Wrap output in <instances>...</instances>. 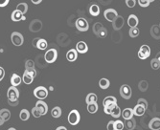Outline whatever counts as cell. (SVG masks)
<instances>
[{
    "instance_id": "d6a6232c",
    "label": "cell",
    "mask_w": 160,
    "mask_h": 130,
    "mask_svg": "<svg viewBox=\"0 0 160 130\" xmlns=\"http://www.w3.org/2000/svg\"><path fill=\"white\" fill-rule=\"evenodd\" d=\"M87 111L91 114H94L98 111V104H97V103L87 104Z\"/></svg>"
},
{
    "instance_id": "f546056e",
    "label": "cell",
    "mask_w": 160,
    "mask_h": 130,
    "mask_svg": "<svg viewBox=\"0 0 160 130\" xmlns=\"http://www.w3.org/2000/svg\"><path fill=\"white\" fill-rule=\"evenodd\" d=\"M109 85H110V82H109V80L108 79H101L99 80V86L102 88V89H108L109 87Z\"/></svg>"
},
{
    "instance_id": "680465c9",
    "label": "cell",
    "mask_w": 160,
    "mask_h": 130,
    "mask_svg": "<svg viewBox=\"0 0 160 130\" xmlns=\"http://www.w3.org/2000/svg\"><path fill=\"white\" fill-rule=\"evenodd\" d=\"M8 130H16V128H13V127H11V128H9Z\"/></svg>"
},
{
    "instance_id": "d590c367",
    "label": "cell",
    "mask_w": 160,
    "mask_h": 130,
    "mask_svg": "<svg viewBox=\"0 0 160 130\" xmlns=\"http://www.w3.org/2000/svg\"><path fill=\"white\" fill-rule=\"evenodd\" d=\"M138 87H139L140 91H142V92H146L147 89H148V82L146 80H141L138 84Z\"/></svg>"
},
{
    "instance_id": "d4e9b609",
    "label": "cell",
    "mask_w": 160,
    "mask_h": 130,
    "mask_svg": "<svg viewBox=\"0 0 160 130\" xmlns=\"http://www.w3.org/2000/svg\"><path fill=\"white\" fill-rule=\"evenodd\" d=\"M97 100H98V98H97V95L94 94V93H89L88 95L86 96L85 98V102L87 104L89 103H97Z\"/></svg>"
},
{
    "instance_id": "4316f807",
    "label": "cell",
    "mask_w": 160,
    "mask_h": 130,
    "mask_svg": "<svg viewBox=\"0 0 160 130\" xmlns=\"http://www.w3.org/2000/svg\"><path fill=\"white\" fill-rule=\"evenodd\" d=\"M121 114H122V111H121V109H120V107L118 106V105L116 104L115 106L112 108V110H111L110 115L113 118H119V117H121Z\"/></svg>"
},
{
    "instance_id": "8992f818",
    "label": "cell",
    "mask_w": 160,
    "mask_h": 130,
    "mask_svg": "<svg viewBox=\"0 0 160 130\" xmlns=\"http://www.w3.org/2000/svg\"><path fill=\"white\" fill-rule=\"evenodd\" d=\"M120 95L121 97L125 100H129L132 98V88L129 87L128 84H124L120 87Z\"/></svg>"
},
{
    "instance_id": "cb8c5ba5",
    "label": "cell",
    "mask_w": 160,
    "mask_h": 130,
    "mask_svg": "<svg viewBox=\"0 0 160 130\" xmlns=\"http://www.w3.org/2000/svg\"><path fill=\"white\" fill-rule=\"evenodd\" d=\"M0 117H1L4 122H8L10 119H11V112L8 109H1L0 110Z\"/></svg>"
},
{
    "instance_id": "f6af8a7d",
    "label": "cell",
    "mask_w": 160,
    "mask_h": 130,
    "mask_svg": "<svg viewBox=\"0 0 160 130\" xmlns=\"http://www.w3.org/2000/svg\"><path fill=\"white\" fill-rule=\"evenodd\" d=\"M126 4L129 8H134L136 4V0H126Z\"/></svg>"
},
{
    "instance_id": "484cf974",
    "label": "cell",
    "mask_w": 160,
    "mask_h": 130,
    "mask_svg": "<svg viewBox=\"0 0 160 130\" xmlns=\"http://www.w3.org/2000/svg\"><path fill=\"white\" fill-rule=\"evenodd\" d=\"M135 126H136V122H135V120L133 118L130 120H127L125 123V126L127 127L128 130H133Z\"/></svg>"
},
{
    "instance_id": "681fc988",
    "label": "cell",
    "mask_w": 160,
    "mask_h": 130,
    "mask_svg": "<svg viewBox=\"0 0 160 130\" xmlns=\"http://www.w3.org/2000/svg\"><path fill=\"white\" fill-rule=\"evenodd\" d=\"M10 0H0V7H5L9 4Z\"/></svg>"
},
{
    "instance_id": "5bb4252c",
    "label": "cell",
    "mask_w": 160,
    "mask_h": 130,
    "mask_svg": "<svg viewBox=\"0 0 160 130\" xmlns=\"http://www.w3.org/2000/svg\"><path fill=\"white\" fill-rule=\"evenodd\" d=\"M76 50L80 54H85L88 51V47H87V44L84 41H79L76 45Z\"/></svg>"
},
{
    "instance_id": "3957f363",
    "label": "cell",
    "mask_w": 160,
    "mask_h": 130,
    "mask_svg": "<svg viewBox=\"0 0 160 130\" xmlns=\"http://www.w3.org/2000/svg\"><path fill=\"white\" fill-rule=\"evenodd\" d=\"M58 57V52L56 49H49L47 50L44 55V60L47 63H53L57 60Z\"/></svg>"
},
{
    "instance_id": "9a60e30c",
    "label": "cell",
    "mask_w": 160,
    "mask_h": 130,
    "mask_svg": "<svg viewBox=\"0 0 160 130\" xmlns=\"http://www.w3.org/2000/svg\"><path fill=\"white\" fill-rule=\"evenodd\" d=\"M77 59H78V52L76 49H71L66 53V59L68 61L73 62Z\"/></svg>"
},
{
    "instance_id": "bcb514c9",
    "label": "cell",
    "mask_w": 160,
    "mask_h": 130,
    "mask_svg": "<svg viewBox=\"0 0 160 130\" xmlns=\"http://www.w3.org/2000/svg\"><path fill=\"white\" fill-rule=\"evenodd\" d=\"M138 3H139L140 6L144 7V8L148 7L149 5H150V1H149V0H138Z\"/></svg>"
},
{
    "instance_id": "ab89813d",
    "label": "cell",
    "mask_w": 160,
    "mask_h": 130,
    "mask_svg": "<svg viewBox=\"0 0 160 130\" xmlns=\"http://www.w3.org/2000/svg\"><path fill=\"white\" fill-rule=\"evenodd\" d=\"M24 73H26V74H28V75H30L32 78H34L35 79L36 77H37V70L35 69V68H33V69H26L25 70V72Z\"/></svg>"
},
{
    "instance_id": "f907efd6",
    "label": "cell",
    "mask_w": 160,
    "mask_h": 130,
    "mask_svg": "<svg viewBox=\"0 0 160 130\" xmlns=\"http://www.w3.org/2000/svg\"><path fill=\"white\" fill-rule=\"evenodd\" d=\"M5 77V70L0 66V81H1Z\"/></svg>"
},
{
    "instance_id": "91938a15",
    "label": "cell",
    "mask_w": 160,
    "mask_h": 130,
    "mask_svg": "<svg viewBox=\"0 0 160 130\" xmlns=\"http://www.w3.org/2000/svg\"><path fill=\"white\" fill-rule=\"evenodd\" d=\"M149 1H150V3H151V2H153L154 0H149Z\"/></svg>"
},
{
    "instance_id": "9f6ffc18",
    "label": "cell",
    "mask_w": 160,
    "mask_h": 130,
    "mask_svg": "<svg viewBox=\"0 0 160 130\" xmlns=\"http://www.w3.org/2000/svg\"><path fill=\"white\" fill-rule=\"evenodd\" d=\"M4 123H5V122H4V120H3L1 117H0V126H3V124H4Z\"/></svg>"
},
{
    "instance_id": "e0dca14e",
    "label": "cell",
    "mask_w": 160,
    "mask_h": 130,
    "mask_svg": "<svg viewBox=\"0 0 160 130\" xmlns=\"http://www.w3.org/2000/svg\"><path fill=\"white\" fill-rule=\"evenodd\" d=\"M12 20L14 21V22H18L20 20H25V17H24V14H22L19 11H17V10H14V11L12 13Z\"/></svg>"
},
{
    "instance_id": "b9f144b4",
    "label": "cell",
    "mask_w": 160,
    "mask_h": 130,
    "mask_svg": "<svg viewBox=\"0 0 160 130\" xmlns=\"http://www.w3.org/2000/svg\"><path fill=\"white\" fill-rule=\"evenodd\" d=\"M106 36H108V31H106V29L104 27L103 29H102V30L99 32V33H98V37H101V38H105Z\"/></svg>"
},
{
    "instance_id": "7bdbcfd3",
    "label": "cell",
    "mask_w": 160,
    "mask_h": 130,
    "mask_svg": "<svg viewBox=\"0 0 160 130\" xmlns=\"http://www.w3.org/2000/svg\"><path fill=\"white\" fill-rule=\"evenodd\" d=\"M137 104L142 105V106H143L145 109L148 108V102H147V100H145V99H139L138 102H137Z\"/></svg>"
},
{
    "instance_id": "4fadbf2b",
    "label": "cell",
    "mask_w": 160,
    "mask_h": 130,
    "mask_svg": "<svg viewBox=\"0 0 160 130\" xmlns=\"http://www.w3.org/2000/svg\"><path fill=\"white\" fill-rule=\"evenodd\" d=\"M123 26H124V17L118 16L117 18H116L115 20L112 22V27H113V29L115 31H118Z\"/></svg>"
},
{
    "instance_id": "7dc6e473",
    "label": "cell",
    "mask_w": 160,
    "mask_h": 130,
    "mask_svg": "<svg viewBox=\"0 0 160 130\" xmlns=\"http://www.w3.org/2000/svg\"><path fill=\"white\" fill-rule=\"evenodd\" d=\"M106 128H108V130H115V122L109 121L108 126H106Z\"/></svg>"
},
{
    "instance_id": "83f0119b",
    "label": "cell",
    "mask_w": 160,
    "mask_h": 130,
    "mask_svg": "<svg viewBox=\"0 0 160 130\" xmlns=\"http://www.w3.org/2000/svg\"><path fill=\"white\" fill-rule=\"evenodd\" d=\"M51 116L53 118H55V119L60 118L61 116V108L59 107V106L54 107L52 109V111H51Z\"/></svg>"
},
{
    "instance_id": "d6986e66",
    "label": "cell",
    "mask_w": 160,
    "mask_h": 130,
    "mask_svg": "<svg viewBox=\"0 0 160 130\" xmlns=\"http://www.w3.org/2000/svg\"><path fill=\"white\" fill-rule=\"evenodd\" d=\"M122 117L127 121V120H130V119H132L133 116H134V114H133V109L132 108H125L123 110V112H122Z\"/></svg>"
},
{
    "instance_id": "ba28073f",
    "label": "cell",
    "mask_w": 160,
    "mask_h": 130,
    "mask_svg": "<svg viewBox=\"0 0 160 130\" xmlns=\"http://www.w3.org/2000/svg\"><path fill=\"white\" fill-rule=\"evenodd\" d=\"M151 55V48L148 45H142L138 52V57L140 59H146Z\"/></svg>"
},
{
    "instance_id": "f1b7e54d",
    "label": "cell",
    "mask_w": 160,
    "mask_h": 130,
    "mask_svg": "<svg viewBox=\"0 0 160 130\" xmlns=\"http://www.w3.org/2000/svg\"><path fill=\"white\" fill-rule=\"evenodd\" d=\"M19 118H20L21 121H28L29 118H30V112L27 109H22L19 113Z\"/></svg>"
},
{
    "instance_id": "7c38bea8",
    "label": "cell",
    "mask_w": 160,
    "mask_h": 130,
    "mask_svg": "<svg viewBox=\"0 0 160 130\" xmlns=\"http://www.w3.org/2000/svg\"><path fill=\"white\" fill-rule=\"evenodd\" d=\"M117 104V99L112 96H109V97H106L103 100V105L104 107H108V106H112V105Z\"/></svg>"
},
{
    "instance_id": "1f68e13d",
    "label": "cell",
    "mask_w": 160,
    "mask_h": 130,
    "mask_svg": "<svg viewBox=\"0 0 160 130\" xmlns=\"http://www.w3.org/2000/svg\"><path fill=\"white\" fill-rule=\"evenodd\" d=\"M48 47V43L45 39H43V38H40V40L37 42V48L40 50H46V48Z\"/></svg>"
},
{
    "instance_id": "816d5d0a",
    "label": "cell",
    "mask_w": 160,
    "mask_h": 130,
    "mask_svg": "<svg viewBox=\"0 0 160 130\" xmlns=\"http://www.w3.org/2000/svg\"><path fill=\"white\" fill-rule=\"evenodd\" d=\"M8 103L11 105V106H16V105L19 103L18 100H16V102H12V100H8Z\"/></svg>"
},
{
    "instance_id": "6da1fadb",
    "label": "cell",
    "mask_w": 160,
    "mask_h": 130,
    "mask_svg": "<svg viewBox=\"0 0 160 130\" xmlns=\"http://www.w3.org/2000/svg\"><path fill=\"white\" fill-rule=\"evenodd\" d=\"M34 95L35 97L38 100H44L48 96V90L44 87V86H38L35 90H34Z\"/></svg>"
},
{
    "instance_id": "db71d44e",
    "label": "cell",
    "mask_w": 160,
    "mask_h": 130,
    "mask_svg": "<svg viewBox=\"0 0 160 130\" xmlns=\"http://www.w3.org/2000/svg\"><path fill=\"white\" fill-rule=\"evenodd\" d=\"M32 3L33 4H35V5H37V4H40L42 0H31Z\"/></svg>"
},
{
    "instance_id": "4dcf8cb0",
    "label": "cell",
    "mask_w": 160,
    "mask_h": 130,
    "mask_svg": "<svg viewBox=\"0 0 160 130\" xmlns=\"http://www.w3.org/2000/svg\"><path fill=\"white\" fill-rule=\"evenodd\" d=\"M16 10L20 12L22 14H25L27 13V11H28V5L26 3H24V2L19 3L16 6Z\"/></svg>"
},
{
    "instance_id": "60d3db41",
    "label": "cell",
    "mask_w": 160,
    "mask_h": 130,
    "mask_svg": "<svg viewBox=\"0 0 160 130\" xmlns=\"http://www.w3.org/2000/svg\"><path fill=\"white\" fill-rule=\"evenodd\" d=\"M125 127V124L122 121H116L115 122V130H123Z\"/></svg>"
},
{
    "instance_id": "2e32d148",
    "label": "cell",
    "mask_w": 160,
    "mask_h": 130,
    "mask_svg": "<svg viewBox=\"0 0 160 130\" xmlns=\"http://www.w3.org/2000/svg\"><path fill=\"white\" fill-rule=\"evenodd\" d=\"M149 128L151 130H160V119L153 118L149 123Z\"/></svg>"
},
{
    "instance_id": "94428289",
    "label": "cell",
    "mask_w": 160,
    "mask_h": 130,
    "mask_svg": "<svg viewBox=\"0 0 160 130\" xmlns=\"http://www.w3.org/2000/svg\"><path fill=\"white\" fill-rule=\"evenodd\" d=\"M159 27H160V25H159Z\"/></svg>"
},
{
    "instance_id": "836d02e7",
    "label": "cell",
    "mask_w": 160,
    "mask_h": 130,
    "mask_svg": "<svg viewBox=\"0 0 160 130\" xmlns=\"http://www.w3.org/2000/svg\"><path fill=\"white\" fill-rule=\"evenodd\" d=\"M22 80H23V82L25 83V84H31L33 81H34V78H32L30 75L24 73L23 77H22Z\"/></svg>"
},
{
    "instance_id": "7a4b0ae2",
    "label": "cell",
    "mask_w": 160,
    "mask_h": 130,
    "mask_svg": "<svg viewBox=\"0 0 160 130\" xmlns=\"http://www.w3.org/2000/svg\"><path fill=\"white\" fill-rule=\"evenodd\" d=\"M76 28L78 29L80 32H86L89 28V24L87 22V20L84 17H80L76 20L75 23Z\"/></svg>"
},
{
    "instance_id": "c3c4849f",
    "label": "cell",
    "mask_w": 160,
    "mask_h": 130,
    "mask_svg": "<svg viewBox=\"0 0 160 130\" xmlns=\"http://www.w3.org/2000/svg\"><path fill=\"white\" fill-rule=\"evenodd\" d=\"M116 105V104H115ZM115 105H112V106H108V107H104V111L105 114H108V115H110L111 113V110H112V108L115 106Z\"/></svg>"
},
{
    "instance_id": "8d00e7d4",
    "label": "cell",
    "mask_w": 160,
    "mask_h": 130,
    "mask_svg": "<svg viewBox=\"0 0 160 130\" xmlns=\"http://www.w3.org/2000/svg\"><path fill=\"white\" fill-rule=\"evenodd\" d=\"M139 33H140V31L137 27L130 28V30H129V36L130 37H136L139 36Z\"/></svg>"
},
{
    "instance_id": "e575fe53",
    "label": "cell",
    "mask_w": 160,
    "mask_h": 130,
    "mask_svg": "<svg viewBox=\"0 0 160 130\" xmlns=\"http://www.w3.org/2000/svg\"><path fill=\"white\" fill-rule=\"evenodd\" d=\"M103 28H104L103 24L100 23V22H97V23L94 24V26H93V33H95L96 36H98L99 32H100Z\"/></svg>"
},
{
    "instance_id": "11a10c76",
    "label": "cell",
    "mask_w": 160,
    "mask_h": 130,
    "mask_svg": "<svg viewBox=\"0 0 160 130\" xmlns=\"http://www.w3.org/2000/svg\"><path fill=\"white\" fill-rule=\"evenodd\" d=\"M56 130H67V128H66V127H64V126H59V127H58Z\"/></svg>"
},
{
    "instance_id": "74e56055",
    "label": "cell",
    "mask_w": 160,
    "mask_h": 130,
    "mask_svg": "<svg viewBox=\"0 0 160 130\" xmlns=\"http://www.w3.org/2000/svg\"><path fill=\"white\" fill-rule=\"evenodd\" d=\"M151 66L153 70H157L160 68V62L156 59H153L151 60Z\"/></svg>"
},
{
    "instance_id": "30bf717a",
    "label": "cell",
    "mask_w": 160,
    "mask_h": 130,
    "mask_svg": "<svg viewBox=\"0 0 160 130\" xmlns=\"http://www.w3.org/2000/svg\"><path fill=\"white\" fill-rule=\"evenodd\" d=\"M36 107L38 110V112L40 113L41 116H44L48 112V105L46 104V103L43 102V100H38V102H37Z\"/></svg>"
},
{
    "instance_id": "44dd1931",
    "label": "cell",
    "mask_w": 160,
    "mask_h": 130,
    "mask_svg": "<svg viewBox=\"0 0 160 130\" xmlns=\"http://www.w3.org/2000/svg\"><path fill=\"white\" fill-rule=\"evenodd\" d=\"M89 13L92 16H98L100 14V7L95 3H92L89 7Z\"/></svg>"
},
{
    "instance_id": "f5cc1de1",
    "label": "cell",
    "mask_w": 160,
    "mask_h": 130,
    "mask_svg": "<svg viewBox=\"0 0 160 130\" xmlns=\"http://www.w3.org/2000/svg\"><path fill=\"white\" fill-rule=\"evenodd\" d=\"M38 40H40V38L38 37H36V38H34V40H33V46L35 47V48H37V42H38Z\"/></svg>"
},
{
    "instance_id": "ffe728a7",
    "label": "cell",
    "mask_w": 160,
    "mask_h": 130,
    "mask_svg": "<svg viewBox=\"0 0 160 130\" xmlns=\"http://www.w3.org/2000/svg\"><path fill=\"white\" fill-rule=\"evenodd\" d=\"M151 36L154 39H160V27L158 25H153L151 28Z\"/></svg>"
},
{
    "instance_id": "5b68a950",
    "label": "cell",
    "mask_w": 160,
    "mask_h": 130,
    "mask_svg": "<svg viewBox=\"0 0 160 130\" xmlns=\"http://www.w3.org/2000/svg\"><path fill=\"white\" fill-rule=\"evenodd\" d=\"M7 97H8V100H12V102L18 100V98H19L18 89L16 87H14V86H11V87L8 89Z\"/></svg>"
},
{
    "instance_id": "ee69618b",
    "label": "cell",
    "mask_w": 160,
    "mask_h": 130,
    "mask_svg": "<svg viewBox=\"0 0 160 130\" xmlns=\"http://www.w3.org/2000/svg\"><path fill=\"white\" fill-rule=\"evenodd\" d=\"M31 113H32V115H33V116L35 117V118H40V117H41V115H40V112H38V110L37 109V107L32 108Z\"/></svg>"
},
{
    "instance_id": "7402d4cb",
    "label": "cell",
    "mask_w": 160,
    "mask_h": 130,
    "mask_svg": "<svg viewBox=\"0 0 160 130\" xmlns=\"http://www.w3.org/2000/svg\"><path fill=\"white\" fill-rule=\"evenodd\" d=\"M22 81V78L20 76H18L17 74H13L12 75V78H11V84L12 86H14V87H16L19 84L21 83Z\"/></svg>"
},
{
    "instance_id": "277c9868",
    "label": "cell",
    "mask_w": 160,
    "mask_h": 130,
    "mask_svg": "<svg viewBox=\"0 0 160 130\" xmlns=\"http://www.w3.org/2000/svg\"><path fill=\"white\" fill-rule=\"evenodd\" d=\"M80 120H81L80 113L76 109H73L68 115V123L71 126H77L80 123Z\"/></svg>"
},
{
    "instance_id": "52a82bcc",
    "label": "cell",
    "mask_w": 160,
    "mask_h": 130,
    "mask_svg": "<svg viewBox=\"0 0 160 130\" xmlns=\"http://www.w3.org/2000/svg\"><path fill=\"white\" fill-rule=\"evenodd\" d=\"M12 42L14 46H21L24 42V37L20 33L18 32H13L11 36Z\"/></svg>"
},
{
    "instance_id": "8fae6325",
    "label": "cell",
    "mask_w": 160,
    "mask_h": 130,
    "mask_svg": "<svg viewBox=\"0 0 160 130\" xmlns=\"http://www.w3.org/2000/svg\"><path fill=\"white\" fill-rule=\"evenodd\" d=\"M42 28V22L40 20H38V19H35V20H33L31 23H30V31L33 32V33H37L41 30Z\"/></svg>"
},
{
    "instance_id": "ac0fdd59",
    "label": "cell",
    "mask_w": 160,
    "mask_h": 130,
    "mask_svg": "<svg viewBox=\"0 0 160 130\" xmlns=\"http://www.w3.org/2000/svg\"><path fill=\"white\" fill-rule=\"evenodd\" d=\"M138 23H139V20H138V17L135 16V14H130L128 18V24L130 28H135L138 26Z\"/></svg>"
},
{
    "instance_id": "603a6c76",
    "label": "cell",
    "mask_w": 160,
    "mask_h": 130,
    "mask_svg": "<svg viewBox=\"0 0 160 130\" xmlns=\"http://www.w3.org/2000/svg\"><path fill=\"white\" fill-rule=\"evenodd\" d=\"M145 112H146V109H145V108L142 106V105L137 104L136 106L133 108V114L135 115V116L141 117V116H143V115L145 114Z\"/></svg>"
},
{
    "instance_id": "9c48e42d",
    "label": "cell",
    "mask_w": 160,
    "mask_h": 130,
    "mask_svg": "<svg viewBox=\"0 0 160 130\" xmlns=\"http://www.w3.org/2000/svg\"><path fill=\"white\" fill-rule=\"evenodd\" d=\"M105 18L109 22H113L118 16V13L115 11L114 9H108L104 12Z\"/></svg>"
},
{
    "instance_id": "6f0895ef",
    "label": "cell",
    "mask_w": 160,
    "mask_h": 130,
    "mask_svg": "<svg viewBox=\"0 0 160 130\" xmlns=\"http://www.w3.org/2000/svg\"><path fill=\"white\" fill-rule=\"evenodd\" d=\"M156 59H157V60H158V61L160 62V52H159V53H158V54L156 55Z\"/></svg>"
},
{
    "instance_id": "f35d334b",
    "label": "cell",
    "mask_w": 160,
    "mask_h": 130,
    "mask_svg": "<svg viewBox=\"0 0 160 130\" xmlns=\"http://www.w3.org/2000/svg\"><path fill=\"white\" fill-rule=\"evenodd\" d=\"M35 68V62L32 59H28L25 62V69H33Z\"/></svg>"
}]
</instances>
